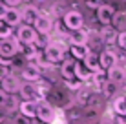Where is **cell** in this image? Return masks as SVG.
I'll return each instance as SVG.
<instances>
[{"label":"cell","instance_id":"14","mask_svg":"<svg viewBox=\"0 0 126 124\" xmlns=\"http://www.w3.org/2000/svg\"><path fill=\"white\" fill-rule=\"evenodd\" d=\"M73 71H75V60H73V58L62 60V64H60V77L64 79V82L75 79V73H73Z\"/></svg>","mask_w":126,"mask_h":124},{"label":"cell","instance_id":"21","mask_svg":"<svg viewBox=\"0 0 126 124\" xmlns=\"http://www.w3.org/2000/svg\"><path fill=\"white\" fill-rule=\"evenodd\" d=\"M88 44H69V53H71L73 60H82V58L88 55Z\"/></svg>","mask_w":126,"mask_h":124},{"label":"cell","instance_id":"7","mask_svg":"<svg viewBox=\"0 0 126 124\" xmlns=\"http://www.w3.org/2000/svg\"><path fill=\"white\" fill-rule=\"evenodd\" d=\"M18 88H20V79L15 75H7L0 80V89H2L6 95H16L18 93Z\"/></svg>","mask_w":126,"mask_h":124},{"label":"cell","instance_id":"35","mask_svg":"<svg viewBox=\"0 0 126 124\" xmlns=\"http://www.w3.org/2000/svg\"><path fill=\"white\" fill-rule=\"evenodd\" d=\"M2 124H15V122H13V119H6V121H4Z\"/></svg>","mask_w":126,"mask_h":124},{"label":"cell","instance_id":"19","mask_svg":"<svg viewBox=\"0 0 126 124\" xmlns=\"http://www.w3.org/2000/svg\"><path fill=\"white\" fill-rule=\"evenodd\" d=\"M117 89H119V86H117L115 82H111V80H104L101 89H99V93L102 95V99H113V97L117 95Z\"/></svg>","mask_w":126,"mask_h":124},{"label":"cell","instance_id":"2","mask_svg":"<svg viewBox=\"0 0 126 124\" xmlns=\"http://www.w3.org/2000/svg\"><path fill=\"white\" fill-rule=\"evenodd\" d=\"M24 46L16 38H2L0 40V58H13L16 53H22Z\"/></svg>","mask_w":126,"mask_h":124},{"label":"cell","instance_id":"17","mask_svg":"<svg viewBox=\"0 0 126 124\" xmlns=\"http://www.w3.org/2000/svg\"><path fill=\"white\" fill-rule=\"evenodd\" d=\"M88 40H90V31H86L84 28L73 29L71 35H69V42L71 44H88Z\"/></svg>","mask_w":126,"mask_h":124},{"label":"cell","instance_id":"25","mask_svg":"<svg viewBox=\"0 0 126 124\" xmlns=\"http://www.w3.org/2000/svg\"><path fill=\"white\" fill-rule=\"evenodd\" d=\"M9 37H13V28L7 26L4 20H0V40L2 38H9Z\"/></svg>","mask_w":126,"mask_h":124},{"label":"cell","instance_id":"6","mask_svg":"<svg viewBox=\"0 0 126 124\" xmlns=\"http://www.w3.org/2000/svg\"><path fill=\"white\" fill-rule=\"evenodd\" d=\"M64 26L69 29V31H73V29H79L84 26V16H82V13L80 11H75V9H71V11H68L66 15H64Z\"/></svg>","mask_w":126,"mask_h":124},{"label":"cell","instance_id":"37","mask_svg":"<svg viewBox=\"0 0 126 124\" xmlns=\"http://www.w3.org/2000/svg\"><path fill=\"white\" fill-rule=\"evenodd\" d=\"M101 2H110V0H101Z\"/></svg>","mask_w":126,"mask_h":124},{"label":"cell","instance_id":"34","mask_svg":"<svg viewBox=\"0 0 126 124\" xmlns=\"http://www.w3.org/2000/svg\"><path fill=\"white\" fill-rule=\"evenodd\" d=\"M29 124H44V122H40V121H37V119H29Z\"/></svg>","mask_w":126,"mask_h":124},{"label":"cell","instance_id":"22","mask_svg":"<svg viewBox=\"0 0 126 124\" xmlns=\"http://www.w3.org/2000/svg\"><path fill=\"white\" fill-rule=\"evenodd\" d=\"M110 26L117 31H124L126 29V11H119V13H113V16H111V22Z\"/></svg>","mask_w":126,"mask_h":124},{"label":"cell","instance_id":"3","mask_svg":"<svg viewBox=\"0 0 126 124\" xmlns=\"http://www.w3.org/2000/svg\"><path fill=\"white\" fill-rule=\"evenodd\" d=\"M55 117H57V111H55L53 104L47 100H38L37 102V115H35V119L44 124H51L55 121Z\"/></svg>","mask_w":126,"mask_h":124},{"label":"cell","instance_id":"11","mask_svg":"<svg viewBox=\"0 0 126 124\" xmlns=\"http://www.w3.org/2000/svg\"><path fill=\"white\" fill-rule=\"evenodd\" d=\"M97 57H99V68H101L102 71L110 69L111 66L117 64V53L111 51V49H102Z\"/></svg>","mask_w":126,"mask_h":124},{"label":"cell","instance_id":"32","mask_svg":"<svg viewBox=\"0 0 126 124\" xmlns=\"http://www.w3.org/2000/svg\"><path fill=\"white\" fill-rule=\"evenodd\" d=\"M99 124H115L111 117H99Z\"/></svg>","mask_w":126,"mask_h":124},{"label":"cell","instance_id":"27","mask_svg":"<svg viewBox=\"0 0 126 124\" xmlns=\"http://www.w3.org/2000/svg\"><path fill=\"white\" fill-rule=\"evenodd\" d=\"M13 122L15 124H29V119L24 117V115H16V117L13 119Z\"/></svg>","mask_w":126,"mask_h":124},{"label":"cell","instance_id":"28","mask_svg":"<svg viewBox=\"0 0 126 124\" xmlns=\"http://www.w3.org/2000/svg\"><path fill=\"white\" fill-rule=\"evenodd\" d=\"M4 4H6L7 7H18L20 4H22V0H2Z\"/></svg>","mask_w":126,"mask_h":124},{"label":"cell","instance_id":"18","mask_svg":"<svg viewBox=\"0 0 126 124\" xmlns=\"http://www.w3.org/2000/svg\"><path fill=\"white\" fill-rule=\"evenodd\" d=\"M73 73H75V79L79 80V82H82V84L88 82V80L92 79V71L79 60H75V71H73Z\"/></svg>","mask_w":126,"mask_h":124},{"label":"cell","instance_id":"33","mask_svg":"<svg viewBox=\"0 0 126 124\" xmlns=\"http://www.w3.org/2000/svg\"><path fill=\"white\" fill-rule=\"evenodd\" d=\"M7 97H9V95H6V93H4V91H2V89H0V108H2V106H4V104H6V100H7Z\"/></svg>","mask_w":126,"mask_h":124},{"label":"cell","instance_id":"1","mask_svg":"<svg viewBox=\"0 0 126 124\" xmlns=\"http://www.w3.org/2000/svg\"><path fill=\"white\" fill-rule=\"evenodd\" d=\"M64 51H66L64 44H60V42H49V44H46L44 51H42V57L47 60V64H60L64 60Z\"/></svg>","mask_w":126,"mask_h":124},{"label":"cell","instance_id":"23","mask_svg":"<svg viewBox=\"0 0 126 124\" xmlns=\"http://www.w3.org/2000/svg\"><path fill=\"white\" fill-rule=\"evenodd\" d=\"M4 22L7 26H11V28H15V26H20V11L16 9V7H9L6 13V16H4Z\"/></svg>","mask_w":126,"mask_h":124},{"label":"cell","instance_id":"16","mask_svg":"<svg viewBox=\"0 0 126 124\" xmlns=\"http://www.w3.org/2000/svg\"><path fill=\"white\" fill-rule=\"evenodd\" d=\"M18 111H20V115H24L28 119H35V115H37V102H31V100L18 102Z\"/></svg>","mask_w":126,"mask_h":124},{"label":"cell","instance_id":"5","mask_svg":"<svg viewBox=\"0 0 126 124\" xmlns=\"http://www.w3.org/2000/svg\"><path fill=\"white\" fill-rule=\"evenodd\" d=\"M31 26L38 35H49L51 29H53V20H51L49 15H38Z\"/></svg>","mask_w":126,"mask_h":124},{"label":"cell","instance_id":"20","mask_svg":"<svg viewBox=\"0 0 126 124\" xmlns=\"http://www.w3.org/2000/svg\"><path fill=\"white\" fill-rule=\"evenodd\" d=\"M82 64H84V66L88 68L92 73H95V71H102L101 68H99V57H97V53H93L92 49H90L88 55L82 58Z\"/></svg>","mask_w":126,"mask_h":124},{"label":"cell","instance_id":"13","mask_svg":"<svg viewBox=\"0 0 126 124\" xmlns=\"http://www.w3.org/2000/svg\"><path fill=\"white\" fill-rule=\"evenodd\" d=\"M117 33H119V31H117V29H113L110 24H108V26H102V31L99 33L102 46H113L115 40H117Z\"/></svg>","mask_w":126,"mask_h":124},{"label":"cell","instance_id":"26","mask_svg":"<svg viewBox=\"0 0 126 124\" xmlns=\"http://www.w3.org/2000/svg\"><path fill=\"white\" fill-rule=\"evenodd\" d=\"M115 44L119 46L121 49H124V51H126V31H119V33H117V40H115Z\"/></svg>","mask_w":126,"mask_h":124},{"label":"cell","instance_id":"30","mask_svg":"<svg viewBox=\"0 0 126 124\" xmlns=\"http://www.w3.org/2000/svg\"><path fill=\"white\" fill-rule=\"evenodd\" d=\"M7 9H9V7H7L6 4H4V2H0V20H4V16H6Z\"/></svg>","mask_w":126,"mask_h":124},{"label":"cell","instance_id":"36","mask_svg":"<svg viewBox=\"0 0 126 124\" xmlns=\"http://www.w3.org/2000/svg\"><path fill=\"white\" fill-rule=\"evenodd\" d=\"M22 2H31V0H22Z\"/></svg>","mask_w":126,"mask_h":124},{"label":"cell","instance_id":"31","mask_svg":"<svg viewBox=\"0 0 126 124\" xmlns=\"http://www.w3.org/2000/svg\"><path fill=\"white\" fill-rule=\"evenodd\" d=\"M113 122H115V124H126V113H124V115H115Z\"/></svg>","mask_w":126,"mask_h":124},{"label":"cell","instance_id":"29","mask_svg":"<svg viewBox=\"0 0 126 124\" xmlns=\"http://www.w3.org/2000/svg\"><path fill=\"white\" fill-rule=\"evenodd\" d=\"M9 75V68L7 66H2V64H0V80L4 79V77H7Z\"/></svg>","mask_w":126,"mask_h":124},{"label":"cell","instance_id":"4","mask_svg":"<svg viewBox=\"0 0 126 124\" xmlns=\"http://www.w3.org/2000/svg\"><path fill=\"white\" fill-rule=\"evenodd\" d=\"M37 37H38V33L33 29V26L20 24L18 29H16V40H18L22 46H31V44H35Z\"/></svg>","mask_w":126,"mask_h":124},{"label":"cell","instance_id":"9","mask_svg":"<svg viewBox=\"0 0 126 124\" xmlns=\"http://www.w3.org/2000/svg\"><path fill=\"white\" fill-rule=\"evenodd\" d=\"M18 95H20V99H22V100H31V102H38V100H42L40 93L37 91L35 84H31V82H24V84H20V88H18Z\"/></svg>","mask_w":126,"mask_h":124},{"label":"cell","instance_id":"10","mask_svg":"<svg viewBox=\"0 0 126 124\" xmlns=\"http://www.w3.org/2000/svg\"><path fill=\"white\" fill-rule=\"evenodd\" d=\"M18 79H22L24 82H37V80L42 79V69H38L37 66H33V64H26L22 68V71H20V77Z\"/></svg>","mask_w":126,"mask_h":124},{"label":"cell","instance_id":"15","mask_svg":"<svg viewBox=\"0 0 126 124\" xmlns=\"http://www.w3.org/2000/svg\"><path fill=\"white\" fill-rule=\"evenodd\" d=\"M40 15V11L37 9L35 6H26L22 11H20V20H22L24 24H28V26H31L35 22V18Z\"/></svg>","mask_w":126,"mask_h":124},{"label":"cell","instance_id":"12","mask_svg":"<svg viewBox=\"0 0 126 124\" xmlns=\"http://www.w3.org/2000/svg\"><path fill=\"white\" fill-rule=\"evenodd\" d=\"M106 79L108 80H111V82H115L117 86L119 84H123L124 80H126V71H124V68H121V66H111L110 69H106Z\"/></svg>","mask_w":126,"mask_h":124},{"label":"cell","instance_id":"8","mask_svg":"<svg viewBox=\"0 0 126 124\" xmlns=\"http://www.w3.org/2000/svg\"><path fill=\"white\" fill-rule=\"evenodd\" d=\"M95 13H97L99 22L102 26H108L111 22V16H113V13H115V7L111 6V4H108V2H101L97 6V9H95Z\"/></svg>","mask_w":126,"mask_h":124},{"label":"cell","instance_id":"24","mask_svg":"<svg viewBox=\"0 0 126 124\" xmlns=\"http://www.w3.org/2000/svg\"><path fill=\"white\" fill-rule=\"evenodd\" d=\"M111 110L115 115H124L126 113V95H115L111 102Z\"/></svg>","mask_w":126,"mask_h":124}]
</instances>
